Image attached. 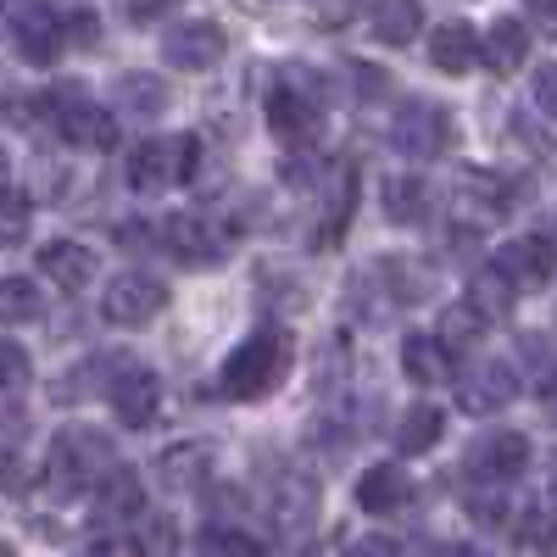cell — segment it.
<instances>
[{"label":"cell","instance_id":"6da1fadb","mask_svg":"<svg viewBox=\"0 0 557 557\" xmlns=\"http://www.w3.org/2000/svg\"><path fill=\"white\" fill-rule=\"evenodd\" d=\"M285 368H290V335L285 330H257L251 341H240L235 351H228L223 374H218V391L228 401H257L285 380Z\"/></svg>","mask_w":557,"mask_h":557},{"label":"cell","instance_id":"7a4b0ae2","mask_svg":"<svg viewBox=\"0 0 557 557\" xmlns=\"http://www.w3.org/2000/svg\"><path fill=\"white\" fill-rule=\"evenodd\" d=\"M101 474H112V441L89 424L57 430L51 451H45V480L57 491H89Z\"/></svg>","mask_w":557,"mask_h":557},{"label":"cell","instance_id":"3957f363","mask_svg":"<svg viewBox=\"0 0 557 557\" xmlns=\"http://www.w3.org/2000/svg\"><path fill=\"white\" fill-rule=\"evenodd\" d=\"M268 128L278 134V139H307L312 128H318V112H323V78L318 73H307V67H285V78H278L273 89H268Z\"/></svg>","mask_w":557,"mask_h":557},{"label":"cell","instance_id":"277c9868","mask_svg":"<svg viewBox=\"0 0 557 557\" xmlns=\"http://www.w3.org/2000/svg\"><path fill=\"white\" fill-rule=\"evenodd\" d=\"M45 112H51L57 134L73 151H112L117 146V117L107 107H96L78 84H62L57 96H45Z\"/></svg>","mask_w":557,"mask_h":557},{"label":"cell","instance_id":"5b68a950","mask_svg":"<svg viewBox=\"0 0 557 557\" xmlns=\"http://www.w3.org/2000/svg\"><path fill=\"white\" fill-rule=\"evenodd\" d=\"M201 162V139L196 134H178V139H139V146L128 151V184L134 190H168L173 178H190Z\"/></svg>","mask_w":557,"mask_h":557},{"label":"cell","instance_id":"8992f818","mask_svg":"<svg viewBox=\"0 0 557 557\" xmlns=\"http://www.w3.org/2000/svg\"><path fill=\"white\" fill-rule=\"evenodd\" d=\"M446 139H451V117L435 107V101H401L396 117H391V146L412 162H430L446 151Z\"/></svg>","mask_w":557,"mask_h":557},{"label":"cell","instance_id":"52a82bcc","mask_svg":"<svg viewBox=\"0 0 557 557\" xmlns=\"http://www.w3.org/2000/svg\"><path fill=\"white\" fill-rule=\"evenodd\" d=\"M519 396V368L502 357H480L457 374V407L462 412H502Z\"/></svg>","mask_w":557,"mask_h":557},{"label":"cell","instance_id":"ba28073f","mask_svg":"<svg viewBox=\"0 0 557 557\" xmlns=\"http://www.w3.org/2000/svg\"><path fill=\"white\" fill-rule=\"evenodd\" d=\"M107 401L117 412V424L146 430L151 418H157V407H162V385H157V374H151L146 362H123L117 374L107 380Z\"/></svg>","mask_w":557,"mask_h":557},{"label":"cell","instance_id":"9c48e42d","mask_svg":"<svg viewBox=\"0 0 557 557\" xmlns=\"http://www.w3.org/2000/svg\"><path fill=\"white\" fill-rule=\"evenodd\" d=\"M12 45L28 67H51L67 45V28H62V12L51 7H17L12 12Z\"/></svg>","mask_w":557,"mask_h":557},{"label":"cell","instance_id":"30bf717a","mask_svg":"<svg viewBox=\"0 0 557 557\" xmlns=\"http://www.w3.org/2000/svg\"><path fill=\"white\" fill-rule=\"evenodd\" d=\"M168 307V285L162 278H151V273H123V278H112L107 285V301H101V312L112 318V323H151L157 312Z\"/></svg>","mask_w":557,"mask_h":557},{"label":"cell","instance_id":"8fae6325","mask_svg":"<svg viewBox=\"0 0 557 557\" xmlns=\"http://www.w3.org/2000/svg\"><path fill=\"white\" fill-rule=\"evenodd\" d=\"M462 462H469L474 480H513V474H524V462H530V441L519 430H491V435H480L469 446Z\"/></svg>","mask_w":557,"mask_h":557},{"label":"cell","instance_id":"7c38bea8","mask_svg":"<svg viewBox=\"0 0 557 557\" xmlns=\"http://www.w3.org/2000/svg\"><path fill=\"white\" fill-rule=\"evenodd\" d=\"M162 57H168L178 73H207V67L223 57V28H218V23H207V17L178 23V28L162 39Z\"/></svg>","mask_w":557,"mask_h":557},{"label":"cell","instance_id":"4fadbf2b","mask_svg":"<svg viewBox=\"0 0 557 557\" xmlns=\"http://www.w3.org/2000/svg\"><path fill=\"white\" fill-rule=\"evenodd\" d=\"M491 268H496L502 278H513V285L524 290V285H546L552 268H557V251H552V240H546V235H524V240L496 246Z\"/></svg>","mask_w":557,"mask_h":557},{"label":"cell","instance_id":"5bb4252c","mask_svg":"<svg viewBox=\"0 0 557 557\" xmlns=\"http://www.w3.org/2000/svg\"><path fill=\"white\" fill-rule=\"evenodd\" d=\"M162 246L184 262V268H207V262H218V251H223V235L207 223V218H196V212H184V218H168L162 223Z\"/></svg>","mask_w":557,"mask_h":557},{"label":"cell","instance_id":"9a60e30c","mask_svg":"<svg viewBox=\"0 0 557 557\" xmlns=\"http://www.w3.org/2000/svg\"><path fill=\"white\" fill-rule=\"evenodd\" d=\"M407 496H412V480L396 469V462H374L362 480H357V507L362 513H396V507H407Z\"/></svg>","mask_w":557,"mask_h":557},{"label":"cell","instance_id":"2e32d148","mask_svg":"<svg viewBox=\"0 0 557 557\" xmlns=\"http://www.w3.org/2000/svg\"><path fill=\"white\" fill-rule=\"evenodd\" d=\"M524 57H530V34H524V23H513V17H496L491 28H485V39H480V62L491 67V73H519L524 67Z\"/></svg>","mask_w":557,"mask_h":557},{"label":"cell","instance_id":"e0dca14e","mask_svg":"<svg viewBox=\"0 0 557 557\" xmlns=\"http://www.w3.org/2000/svg\"><path fill=\"white\" fill-rule=\"evenodd\" d=\"M39 268H45V278H57L62 290H84L89 278H96V251L78 246V240H51L39 251Z\"/></svg>","mask_w":557,"mask_h":557},{"label":"cell","instance_id":"ac0fdd59","mask_svg":"<svg viewBox=\"0 0 557 557\" xmlns=\"http://www.w3.org/2000/svg\"><path fill=\"white\" fill-rule=\"evenodd\" d=\"M480 39H485V34H474L469 23H441V28L430 34V62H435L441 73H469V67L480 62Z\"/></svg>","mask_w":557,"mask_h":557},{"label":"cell","instance_id":"d6986e66","mask_svg":"<svg viewBox=\"0 0 557 557\" xmlns=\"http://www.w3.org/2000/svg\"><path fill=\"white\" fill-rule=\"evenodd\" d=\"M368 28H374L380 45H407V39H418V28H424V7H418V0H374Z\"/></svg>","mask_w":557,"mask_h":557},{"label":"cell","instance_id":"ffe728a7","mask_svg":"<svg viewBox=\"0 0 557 557\" xmlns=\"http://www.w3.org/2000/svg\"><path fill=\"white\" fill-rule=\"evenodd\" d=\"M446 362H451V351H446L441 335H407L401 341V368H407V380H418V385H441Z\"/></svg>","mask_w":557,"mask_h":557},{"label":"cell","instance_id":"44dd1931","mask_svg":"<svg viewBox=\"0 0 557 557\" xmlns=\"http://www.w3.org/2000/svg\"><path fill=\"white\" fill-rule=\"evenodd\" d=\"M112 96H117V107H123L128 117H162L168 84H162L157 73H123V78L112 84Z\"/></svg>","mask_w":557,"mask_h":557},{"label":"cell","instance_id":"7402d4cb","mask_svg":"<svg viewBox=\"0 0 557 557\" xmlns=\"http://www.w3.org/2000/svg\"><path fill=\"white\" fill-rule=\"evenodd\" d=\"M157 474H162L168 491H196V485H207V474H212V451H207V446H173V451H162Z\"/></svg>","mask_w":557,"mask_h":557},{"label":"cell","instance_id":"603a6c76","mask_svg":"<svg viewBox=\"0 0 557 557\" xmlns=\"http://www.w3.org/2000/svg\"><path fill=\"white\" fill-rule=\"evenodd\" d=\"M441 430H446V412L430 407V401H418V407L401 412V424H396V451H401V457L430 451V446L441 441Z\"/></svg>","mask_w":557,"mask_h":557},{"label":"cell","instance_id":"cb8c5ba5","mask_svg":"<svg viewBox=\"0 0 557 557\" xmlns=\"http://www.w3.org/2000/svg\"><path fill=\"white\" fill-rule=\"evenodd\" d=\"M513 301H519V285L513 278H502L496 268H485V273H474L469 278V307L491 323V318H507L513 312Z\"/></svg>","mask_w":557,"mask_h":557},{"label":"cell","instance_id":"d4e9b609","mask_svg":"<svg viewBox=\"0 0 557 557\" xmlns=\"http://www.w3.org/2000/svg\"><path fill=\"white\" fill-rule=\"evenodd\" d=\"M34 318H45L39 285L23 278V273H7L0 278V323H34Z\"/></svg>","mask_w":557,"mask_h":557},{"label":"cell","instance_id":"484cf974","mask_svg":"<svg viewBox=\"0 0 557 557\" xmlns=\"http://www.w3.org/2000/svg\"><path fill=\"white\" fill-rule=\"evenodd\" d=\"M385 212H391L396 223H418V218H424V212H430V190H424V178H412V173L401 178V173H396V178L385 184Z\"/></svg>","mask_w":557,"mask_h":557},{"label":"cell","instance_id":"4316f807","mask_svg":"<svg viewBox=\"0 0 557 557\" xmlns=\"http://www.w3.org/2000/svg\"><path fill=\"white\" fill-rule=\"evenodd\" d=\"M196 552L201 557H262V546L246 530H235V524H207L196 535Z\"/></svg>","mask_w":557,"mask_h":557},{"label":"cell","instance_id":"83f0119b","mask_svg":"<svg viewBox=\"0 0 557 557\" xmlns=\"http://www.w3.org/2000/svg\"><path fill=\"white\" fill-rule=\"evenodd\" d=\"M323 190H330V212H323V240H335L341 228H346V212H351V201H357V173H351V168H335Z\"/></svg>","mask_w":557,"mask_h":557},{"label":"cell","instance_id":"f1b7e54d","mask_svg":"<svg viewBox=\"0 0 557 557\" xmlns=\"http://www.w3.org/2000/svg\"><path fill=\"white\" fill-rule=\"evenodd\" d=\"M101 513H107V519H128V513H139V480H134L128 469H112V474H107Z\"/></svg>","mask_w":557,"mask_h":557},{"label":"cell","instance_id":"f546056e","mask_svg":"<svg viewBox=\"0 0 557 557\" xmlns=\"http://www.w3.org/2000/svg\"><path fill=\"white\" fill-rule=\"evenodd\" d=\"M513 535H519V546L546 552V546L557 541V513H552V507H524L519 524H513Z\"/></svg>","mask_w":557,"mask_h":557},{"label":"cell","instance_id":"4dcf8cb0","mask_svg":"<svg viewBox=\"0 0 557 557\" xmlns=\"http://www.w3.org/2000/svg\"><path fill=\"white\" fill-rule=\"evenodd\" d=\"M480 335V312L462 301V307H451L446 312V330H441V341H446V351H457V346H469Z\"/></svg>","mask_w":557,"mask_h":557},{"label":"cell","instance_id":"1f68e13d","mask_svg":"<svg viewBox=\"0 0 557 557\" xmlns=\"http://www.w3.org/2000/svg\"><path fill=\"white\" fill-rule=\"evenodd\" d=\"M62 28H67V45H96L101 39V17L89 7H67L62 12Z\"/></svg>","mask_w":557,"mask_h":557},{"label":"cell","instance_id":"d6a6232c","mask_svg":"<svg viewBox=\"0 0 557 557\" xmlns=\"http://www.w3.org/2000/svg\"><path fill=\"white\" fill-rule=\"evenodd\" d=\"M357 7H362V0H307V12H312L323 28H341V23H351V17H357Z\"/></svg>","mask_w":557,"mask_h":557},{"label":"cell","instance_id":"836d02e7","mask_svg":"<svg viewBox=\"0 0 557 557\" xmlns=\"http://www.w3.org/2000/svg\"><path fill=\"white\" fill-rule=\"evenodd\" d=\"M23 235H28V201H23V190H12L7 196V246H23Z\"/></svg>","mask_w":557,"mask_h":557},{"label":"cell","instance_id":"e575fe53","mask_svg":"<svg viewBox=\"0 0 557 557\" xmlns=\"http://www.w3.org/2000/svg\"><path fill=\"white\" fill-rule=\"evenodd\" d=\"M0 362H7V391L17 396V391L28 385V357H23V346L7 341V346H0Z\"/></svg>","mask_w":557,"mask_h":557},{"label":"cell","instance_id":"d590c367","mask_svg":"<svg viewBox=\"0 0 557 557\" xmlns=\"http://www.w3.org/2000/svg\"><path fill=\"white\" fill-rule=\"evenodd\" d=\"M535 107H541L546 117H557V62L535 67Z\"/></svg>","mask_w":557,"mask_h":557},{"label":"cell","instance_id":"8d00e7d4","mask_svg":"<svg viewBox=\"0 0 557 557\" xmlns=\"http://www.w3.org/2000/svg\"><path fill=\"white\" fill-rule=\"evenodd\" d=\"M123 7H128V17H134V23H157L162 12H173V7H178V0H123Z\"/></svg>","mask_w":557,"mask_h":557},{"label":"cell","instance_id":"74e56055","mask_svg":"<svg viewBox=\"0 0 557 557\" xmlns=\"http://www.w3.org/2000/svg\"><path fill=\"white\" fill-rule=\"evenodd\" d=\"M346 557H401V546H396V541H385V535H362Z\"/></svg>","mask_w":557,"mask_h":557},{"label":"cell","instance_id":"f35d334b","mask_svg":"<svg viewBox=\"0 0 557 557\" xmlns=\"http://www.w3.org/2000/svg\"><path fill=\"white\" fill-rule=\"evenodd\" d=\"M524 12L535 17V28L557 34V0H524Z\"/></svg>","mask_w":557,"mask_h":557},{"label":"cell","instance_id":"ab89813d","mask_svg":"<svg viewBox=\"0 0 557 557\" xmlns=\"http://www.w3.org/2000/svg\"><path fill=\"white\" fill-rule=\"evenodd\" d=\"M96 557H146V552H139V541L128 546V541H112V546H101Z\"/></svg>","mask_w":557,"mask_h":557},{"label":"cell","instance_id":"60d3db41","mask_svg":"<svg viewBox=\"0 0 557 557\" xmlns=\"http://www.w3.org/2000/svg\"><path fill=\"white\" fill-rule=\"evenodd\" d=\"M546 412H552V424H557V374H552V385H546Z\"/></svg>","mask_w":557,"mask_h":557},{"label":"cell","instance_id":"b9f144b4","mask_svg":"<svg viewBox=\"0 0 557 557\" xmlns=\"http://www.w3.org/2000/svg\"><path fill=\"white\" fill-rule=\"evenodd\" d=\"M552 491H557V462H552Z\"/></svg>","mask_w":557,"mask_h":557},{"label":"cell","instance_id":"7bdbcfd3","mask_svg":"<svg viewBox=\"0 0 557 557\" xmlns=\"http://www.w3.org/2000/svg\"><path fill=\"white\" fill-rule=\"evenodd\" d=\"M480 557H485V552H480Z\"/></svg>","mask_w":557,"mask_h":557}]
</instances>
